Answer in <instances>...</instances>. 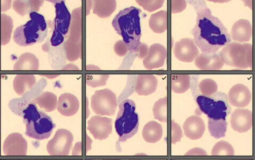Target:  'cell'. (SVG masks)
I'll return each instance as SVG.
<instances>
[{"label":"cell","instance_id":"3957f363","mask_svg":"<svg viewBox=\"0 0 255 160\" xmlns=\"http://www.w3.org/2000/svg\"><path fill=\"white\" fill-rule=\"evenodd\" d=\"M22 114L27 137L39 141L50 137L55 125L50 117L38 110L36 104L30 102Z\"/></svg>","mask_w":255,"mask_h":160},{"label":"cell","instance_id":"83f0119b","mask_svg":"<svg viewBox=\"0 0 255 160\" xmlns=\"http://www.w3.org/2000/svg\"><path fill=\"white\" fill-rule=\"evenodd\" d=\"M43 3L42 1H15L13 3V9L22 16L39 10Z\"/></svg>","mask_w":255,"mask_h":160},{"label":"cell","instance_id":"484cf974","mask_svg":"<svg viewBox=\"0 0 255 160\" xmlns=\"http://www.w3.org/2000/svg\"><path fill=\"white\" fill-rule=\"evenodd\" d=\"M167 11L161 10L150 16L149 25L154 33H163L167 29Z\"/></svg>","mask_w":255,"mask_h":160},{"label":"cell","instance_id":"cb8c5ba5","mask_svg":"<svg viewBox=\"0 0 255 160\" xmlns=\"http://www.w3.org/2000/svg\"><path fill=\"white\" fill-rule=\"evenodd\" d=\"M30 102L36 104L40 108L49 113L57 107L58 101L57 95L51 92H45Z\"/></svg>","mask_w":255,"mask_h":160},{"label":"cell","instance_id":"ab89813d","mask_svg":"<svg viewBox=\"0 0 255 160\" xmlns=\"http://www.w3.org/2000/svg\"><path fill=\"white\" fill-rule=\"evenodd\" d=\"M149 49L148 45L145 43H141L138 52L136 54L137 57L140 59H145L149 54Z\"/></svg>","mask_w":255,"mask_h":160},{"label":"cell","instance_id":"8fae6325","mask_svg":"<svg viewBox=\"0 0 255 160\" xmlns=\"http://www.w3.org/2000/svg\"><path fill=\"white\" fill-rule=\"evenodd\" d=\"M88 130L96 140H106L113 132V121L107 117L93 116L88 122Z\"/></svg>","mask_w":255,"mask_h":160},{"label":"cell","instance_id":"f1b7e54d","mask_svg":"<svg viewBox=\"0 0 255 160\" xmlns=\"http://www.w3.org/2000/svg\"><path fill=\"white\" fill-rule=\"evenodd\" d=\"M190 86V76L189 75H172L171 89L175 93H184L189 89Z\"/></svg>","mask_w":255,"mask_h":160},{"label":"cell","instance_id":"2e32d148","mask_svg":"<svg viewBox=\"0 0 255 160\" xmlns=\"http://www.w3.org/2000/svg\"><path fill=\"white\" fill-rule=\"evenodd\" d=\"M252 98V95L249 88L241 84L234 85L228 94L229 102L231 105L237 108L247 107Z\"/></svg>","mask_w":255,"mask_h":160},{"label":"cell","instance_id":"ffe728a7","mask_svg":"<svg viewBox=\"0 0 255 160\" xmlns=\"http://www.w3.org/2000/svg\"><path fill=\"white\" fill-rule=\"evenodd\" d=\"M253 36V27L251 23L246 19L237 21L231 30V37L240 43L249 42Z\"/></svg>","mask_w":255,"mask_h":160},{"label":"cell","instance_id":"52a82bcc","mask_svg":"<svg viewBox=\"0 0 255 160\" xmlns=\"http://www.w3.org/2000/svg\"><path fill=\"white\" fill-rule=\"evenodd\" d=\"M196 102L199 110L208 116L209 119L226 120L231 113V108L224 93L217 92L210 97L199 95Z\"/></svg>","mask_w":255,"mask_h":160},{"label":"cell","instance_id":"4dcf8cb0","mask_svg":"<svg viewBox=\"0 0 255 160\" xmlns=\"http://www.w3.org/2000/svg\"><path fill=\"white\" fill-rule=\"evenodd\" d=\"M13 22L5 14H1V44L5 45L10 41Z\"/></svg>","mask_w":255,"mask_h":160},{"label":"cell","instance_id":"7402d4cb","mask_svg":"<svg viewBox=\"0 0 255 160\" xmlns=\"http://www.w3.org/2000/svg\"><path fill=\"white\" fill-rule=\"evenodd\" d=\"M36 83V77L33 75H19L14 78L13 89L16 93L22 96L33 89Z\"/></svg>","mask_w":255,"mask_h":160},{"label":"cell","instance_id":"ac0fdd59","mask_svg":"<svg viewBox=\"0 0 255 160\" xmlns=\"http://www.w3.org/2000/svg\"><path fill=\"white\" fill-rule=\"evenodd\" d=\"M195 64L202 70H219L225 65L219 54L216 53L199 54L195 60Z\"/></svg>","mask_w":255,"mask_h":160},{"label":"cell","instance_id":"d4e9b609","mask_svg":"<svg viewBox=\"0 0 255 160\" xmlns=\"http://www.w3.org/2000/svg\"><path fill=\"white\" fill-rule=\"evenodd\" d=\"M39 69V61L36 56L30 53L22 54L13 67L14 70H37Z\"/></svg>","mask_w":255,"mask_h":160},{"label":"cell","instance_id":"e0dca14e","mask_svg":"<svg viewBox=\"0 0 255 160\" xmlns=\"http://www.w3.org/2000/svg\"><path fill=\"white\" fill-rule=\"evenodd\" d=\"M183 128L186 137L191 140L200 139L205 131L203 120L196 116L188 118L183 124Z\"/></svg>","mask_w":255,"mask_h":160},{"label":"cell","instance_id":"277c9868","mask_svg":"<svg viewBox=\"0 0 255 160\" xmlns=\"http://www.w3.org/2000/svg\"><path fill=\"white\" fill-rule=\"evenodd\" d=\"M30 20L15 29L13 39L16 44L27 46L42 42L47 36L48 27L44 16L37 12L29 13Z\"/></svg>","mask_w":255,"mask_h":160},{"label":"cell","instance_id":"9a60e30c","mask_svg":"<svg viewBox=\"0 0 255 160\" xmlns=\"http://www.w3.org/2000/svg\"><path fill=\"white\" fill-rule=\"evenodd\" d=\"M167 57V50L162 45L154 44L149 47V54L143 61L146 69L151 70L164 66Z\"/></svg>","mask_w":255,"mask_h":160},{"label":"cell","instance_id":"9c48e42d","mask_svg":"<svg viewBox=\"0 0 255 160\" xmlns=\"http://www.w3.org/2000/svg\"><path fill=\"white\" fill-rule=\"evenodd\" d=\"M117 106L116 95L109 89L97 91L91 98L92 109L98 115H114Z\"/></svg>","mask_w":255,"mask_h":160},{"label":"cell","instance_id":"4fadbf2b","mask_svg":"<svg viewBox=\"0 0 255 160\" xmlns=\"http://www.w3.org/2000/svg\"><path fill=\"white\" fill-rule=\"evenodd\" d=\"M27 142L19 133H12L6 138L3 145V153L7 156H24L27 155Z\"/></svg>","mask_w":255,"mask_h":160},{"label":"cell","instance_id":"30bf717a","mask_svg":"<svg viewBox=\"0 0 255 160\" xmlns=\"http://www.w3.org/2000/svg\"><path fill=\"white\" fill-rule=\"evenodd\" d=\"M73 134L65 129H60L56 132L54 138L48 142L46 149L52 156H67L73 146Z\"/></svg>","mask_w":255,"mask_h":160},{"label":"cell","instance_id":"d6986e66","mask_svg":"<svg viewBox=\"0 0 255 160\" xmlns=\"http://www.w3.org/2000/svg\"><path fill=\"white\" fill-rule=\"evenodd\" d=\"M79 106V102L75 95L64 93L59 98L57 109L62 115L71 117L77 114Z\"/></svg>","mask_w":255,"mask_h":160},{"label":"cell","instance_id":"4316f807","mask_svg":"<svg viewBox=\"0 0 255 160\" xmlns=\"http://www.w3.org/2000/svg\"><path fill=\"white\" fill-rule=\"evenodd\" d=\"M93 13L101 18H107L113 13L117 7L116 1H94Z\"/></svg>","mask_w":255,"mask_h":160},{"label":"cell","instance_id":"f35d334b","mask_svg":"<svg viewBox=\"0 0 255 160\" xmlns=\"http://www.w3.org/2000/svg\"><path fill=\"white\" fill-rule=\"evenodd\" d=\"M171 11L173 13H179L184 10L187 7L186 1H172Z\"/></svg>","mask_w":255,"mask_h":160},{"label":"cell","instance_id":"44dd1931","mask_svg":"<svg viewBox=\"0 0 255 160\" xmlns=\"http://www.w3.org/2000/svg\"><path fill=\"white\" fill-rule=\"evenodd\" d=\"M157 84V79L155 76L139 75L137 77L135 91L139 95H149L156 91Z\"/></svg>","mask_w":255,"mask_h":160},{"label":"cell","instance_id":"8992f818","mask_svg":"<svg viewBox=\"0 0 255 160\" xmlns=\"http://www.w3.org/2000/svg\"><path fill=\"white\" fill-rule=\"evenodd\" d=\"M219 55L224 63L233 67L246 69L253 65V46L250 43H231Z\"/></svg>","mask_w":255,"mask_h":160},{"label":"cell","instance_id":"f546056e","mask_svg":"<svg viewBox=\"0 0 255 160\" xmlns=\"http://www.w3.org/2000/svg\"><path fill=\"white\" fill-rule=\"evenodd\" d=\"M226 120L209 119L208 129L213 138L219 139L224 138L227 130Z\"/></svg>","mask_w":255,"mask_h":160},{"label":"cell","instance_id":"836d02e7","mask_svg":"<svg viewBox=\"0 0 255 160\" xmlns=\"http://www.w3.org/2000/svg\"><path fill=\"white\" fill-rule=\"evenodd\" d=\"M199 89L202 95L210 97L217 92L218 86L217 83L213 79H205L199 84Z\"/></svg>","mask_w":255,"mask_h":160},{"label":"cell","instance_id":"8d00e7d4","mask_svg":"<svg viewBox=\"0 0 255 160\" xmlns=\"http://www.w3.org/2000/svg\"><path fill=\"white\" fill-rule=\"evenodd\" d=\"M171 126V140L172 144L180 142L182 138V132L180 126L175 123L174 121L172 122Z\"/></svg>","mask_w":255,"mask_h":160},{"label":"cell","instance_id":"7c38bea8","mask_svg":"<svg viewBox=\"0 0 255 160\" xmlns=\"http://www.w3.org/2000/svg\"><path fill=\"white\" fill-rule=\"evenodd\" d=\"M173 52L175 58L187 63L192 62L199 54L194 40L188 38H182L175 43Z\"/></svg>","mask_w":255,"mask_h":160},{"label":"cell","instance_id":"5bb4252c","mask_svg":"<svg viewBox=\"0 0 255 160\" xmlns=\"http://www.w3.org/2000/svg\"><path fill=\"white\" fill-rule=\"evenodd\" d=\"M253 113L248 109H237L231 117L233 129L239 133H245L253 127Z\"/></svg>","mask_w":255,"mask_h":160},{"label":"cell","instance_id":"d6a6232c","mask_svg":"<svg viewBox=\"0 0 255 160\" xmlns=\"http://www.w3.org/2000/svg\"><path fill=\"white\" fill-rule=\"evenodd\" d=\"M154 118L162 123L167 122V97L158 100L153 108Z\"/></svg>","mask_w":255,"mask_h":160},{"label":"cell","instance_id":"74e56055","mask_svg":"<svg viewBox=\"0 0 255 160\" xmlns=\"http://www.w3.org/2000/svg\"><path fill=\"white\" fill-rule=\"evenodd\" d=\"M115 51L120 57H123L128 52V47L127 45L123 40H120L115 45Z\"/></svg>","mask_w":255,"mask_h":160},{"label":"cell","instance_id":"5b68a950","mask_svg":"<svg viewBox=\"0 0 255 160\" xmlns=\"http://www.w3.org/2000/svg\"><path fill=\"white\" fill-rule=\"evenodd\" d=\"M138 115L135 113L134 102L130 99L123 101L115 121L116 131L119 142H125L138 132L139 125Z\"/></svg>","mask_w":255,"mask_h":160},{"label":"cell","instance_id":"603a6c76","mask_svg":"<svg viewBox=\"0 0 255 160\" xmlns=\"http://www.w3.org/2000/svg\"><path fill=\"white\" fill-rule=\"evenodd\" d=\"M142 137L149 143H155L160 140L163 135L161 125L154 121H151L145 125L142 132Z\"/></svg>","mask_w":255,"mask_h":160},{"label":"cell","instance_id":"1f68e13d","mask_svg":"<svg viewBox=\"0 0 255 160\" xmlns=\"http://www.w3.org/2000/svg\"><path fill=\"white\" fill-rule=\"evenodd\" d=\"M211 155L213 156H233L235 155V150L228 142L222 141L214 146Z\"/></svg>","mask_w":255,"mask_h":160},{"label":"cell","instance_id":"ba28073f","mask_svg":"<svg viewBox=\"0 0 255 160\" xmlns=\"http://www.w3.org/2000/svg\"><path fill=\"white\" fill-rule=\"evenodd\" d=\"M55 18L54 20V30L50 42L53 46L60 45L65 40L71 25V15L65 1H54Z\"/></svg>","mask_w":255,"mask_h":160},{"label":"cell","instance_id":"6da1fadb","mask_svg":"<svg viewBox=\"0 0 255 160\" xmlns=\"http://www.w3.org/2000/svg\"><path fill=\"white\" fill-rule=\"evenodd\" d=\"M192 34L195 44L205 53H217L231 41L226 27L206 6L198 8Z\"/></svg>","mask_w":255,"mask_h":160},{"label":"cell","instance_id":"d590c367","mask_svg":"<svg viewBox=\"0 0 255 160\" xmlns=\"http://www.w3.org/2000/svg\"><path fill=\"white\" fill-rule=\"evenodd\" d=\"M109 77V75H97L95 77L94 76V78L91 77L90 78L91 79H87V83L88 85L93 87L106 85Z\"/></svg>","mask_w":255,"mask_h":160},{"label":"cell","instance_id":"e575fe53","mask_svg":"<svg viewBox=\"0 0 255 160\" xmlns=\"http://www.w3.org/2000/svg\"><path fill=\"white\" fill-rule=\"evenodd\" d=\"M136 2L143 9L148 12H153L161 8L164 2L163 0H154V1H145V0H137Z\"/></svg>","mask_w":255,"mask_h":160},{"label":"cell","instance_id":"7a4b0ae2","mask_svg":"<svg viewBox=\"0 0 255 160\" xmlns=\"http://www.w3.org/2000/svg\"><path fill=\"white\" fill-rule=\"evenodd\" d=\"M140 12V9L134 6L126 8L116 15L112 22L117 34L123 37L129 51L135 54L141 44Z\"/></svg>","mask_w":255,"mask_h":160}]
</instances>
